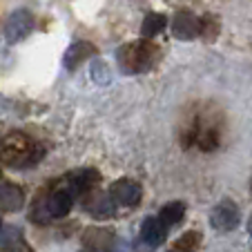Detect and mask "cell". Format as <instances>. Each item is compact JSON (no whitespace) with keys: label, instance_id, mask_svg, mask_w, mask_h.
<instances>
[{"label":"cell","instance_id":"7402d4cb","mask_svg":"<svg viewBox=\"0 0 252 252\" xmlns=\"http://www.w3.org/2000/svg\"><path fill=\"white\" fill-rule=\"evenodd\" d=\"M0 230H2V219H0Z\"/></svg>","mask_w":252,"mask_h":252},{"label":"cell","instance_id":"e0dca14e","mask_svg":"<svg viewBox=\"0 0 252 252\" xmlns=\"http://www.w3.org/2000/svg\"><path fill=\"white\" fill-rule=\"evenodd\" d=\"M167 20L163 14H148L145 16V20H143V27H141V33L145 36V38H154L157 33H161L163 29H165Z\"/></svg>","mask_w":252,"mask_h":252},{"label":"cell","instance_id":"6da1fadb","mask_svg":"<svg viewBox=\"0 0 252 252\" xmlns=\"http://www.w3.org/2000/svg\"><path fill=\"white\" fill-rule=\"evenodd\" d=\"M40 157V145H36L25 132H11L0 141V161L9 167H29L38 163Z\"/></svg>","mask_w":252,"mask_h":252},{"label":"cell","instance_id":"5b68a950","mask_svg":"<svg viewBox=\"0 0 252 252\" xmlns=\"http://www.w3.org/2000/svg\"><path fill=\"white\" fill-rule=\"evenodd\" d=\"M100 181V174L98 170L94 167H83V170H76V172H69L65 176L63 186L71 192V196H85L87 192H92Z\"/></svg>","mask_w":252,"mask_h":252},{"label":"cell","instance_id":"ac0fdd59","mask_svg":"<svg viewBox=\"0 0 252 252\" xmlns=\"http://www.w3.org/2000/svg\"><path fill=\"white\" fill-rule=\"evenodd\" d=\"M217 33H219V23L214 16H205L201 18V36H205L208 40H214L217 38Z\"/></svg>","mask_w":252,"mask_h":252},{"label":"cell","instance_id":"30bf717a","mask_svg":"<svg viewBox=\"0 0 252 252\" xmlns=\"http://www.w3.org/2000/svg\"><path fill=\"white\" fill-rule=\"evenodd\" d=\"M221 141V125L214 123L212 119H199L196 125V145H199L203 152H212V150L219 148Z\"/></svg>","mask_w":252,"mask_h":252},{"label":"cell","instance_id":"9a60e30c","mask_svg":"<svg viewBox=\"0 0 252 252\" xmlns=\"http://www.w3.org/2000/svg\"><path fill=\"white\" fill-rule=\"evenodd\" d=\"M183 217H186V203L183 201H170V203H165L161 208V212H158V219L163 221V225H176L181 223Z\"/></svg>","mask_w":252,"mask_h":252},{"label":"cell","instance_id":"7a4b0ae2","mask_svg":"<svg viewBox=\"0 0 252 252\" xmlns=\"http://www.w3.org/2000/svg\"><path fill=\"white\" fill-rule=\"evenodd\" d=\"M158 56V49L150 40H134V43H125L123 47L116 52V61L123 74H141L148 71L154 65Z\"/></svg>","mask_w":252,"mask_h":252},{"label":"cell","instance_id":"cb8c5ba5","mask_svg":"<svg viewBox=\"0 0 252 252\" xmlns=\"http://www.w3.org/2000/svg\"><path fill=\"white\" fill-rule=\"evenodd\" d=\"M81 252H92V250H81Z\"/></svg>","mask_w":252,"mask_h":252},{"label":"cell","instance_id":"8992f818","mask_svg":"<svg viewBox=\"0 0 252 252\" xmlns=\"http://www.w3.org/2000/svg\"><path fill=\"white\" fill-rule=\"evenodd\" d=\"M110 196L119 205L134 208V205H138L143 199V188H141V183H136L134 179H119V181L112 183Z\"/></svg>","mask_w":252,"mask_h":252},{"label":"cell","instance_id":"603a6c76","mask_svg":"<svg viewBox=\"0 0 252 252\" xmlns=\"http://www.w3.org/2000/svg\"><path fill=\"white\" fill-rule=\"evenodd\" d=\"M250 192H252V181H250Z\"/></svg>","mask_w":252,"mask_h":252},{"label":"cell","instance_id":"44dd1931","mask_svg":"<svg viewBox=\"0 0 252 252\" xmlns=\"http://www.w3.org/2000/svg\"><path fill=\"white\" fill-rule=\"evenodd\" d=\"M248 230H250V234H252V217H250V221H248Z\"/></svg>","mask_w":252,"mask_h":252},{"label":"cell","instance_id":"ffe728a7","mask_svg":"<svg viewBox=\"0 0 252 252\" xmlns=\"http://www.w3.org/2000/svg\"><path fill=\"white\" fill-rule=\"evenodd\" d=\"M7 250H9V252H33L32 248H29L27 243L23 241V239H20L18 243H14V246H11V248H7Z\"/></svg>","mask_w":252,"mask_h":252},{"label":"cell","instance_id":"d6986e66","mask_svg":"<svg viewBox=\"0 0 252 252\" xmlns=\"http://www.w3.org/2000/svg\"><path fill=\"white\" fill-rule=\"evenodd\" d=\"M92 76H94L96 83L107 85V83H110V69H107V65H105L103 61H94V65H92Z\"/></svg>","mask_w":252,"mask_h":252},{"label":"cell","instance_id":"2e32d148","mask_svg":"<svg viewBox=\"0 0 252 252\" xmlns=\"http://www.w3.org/2000/svg\"><path fill=\"white\" fill-rule=\"evenodd\" d=\"M201 241H203L201 232H196V230H188V232H183L181 237L174 241V252H194V250H199Z\"/></svg>","mask_w":252,"mask_h":252},{"label":"cell","instance_id":"52a82bcc","mask_svg":"<svg viewBox=\"0 0 252 252\" xmlns=\"http://www.w3.org/2000/svg\"><path fill=\"white\" fill-rule=\"evenodd\" d=\"M33 29V16L29 14L27 9H18L7 18V25H5V38L7 43H18L23 40L25 36H29Z\"/></svg>","mask_w":252,"mask_h":252},{"label":"cell","instance_id":"277c9868","mask_svg":"<svg viewBox=\"0 0 252 252\" xmlns=\"http://www.w3.org/2000/svg\"><path fill=\"white\" fill-rule=\"evenodd\" d=\"M83 210L94 219H112L116 212V201L110 196V192H100L94 188L83 196Z\"/></svg>","mask_w":252,"mask_h":252},{"label":"cell","instance_id":"8fae6325","mask_svg":"<svg viewBox=\"0 0 252 252\" xmlns=\"http://www.w3.org/2000/svg\"><path fill=\"white\" fill-rule=\"evenodd\" d=\"M81 241H83V246H85L87 250H110V248L114 246L116 237H114V232H112L110 228L90 225V228H85Z\"/></svg>","mask_w":252,"mask_h":252},{"label":"cell","instance_id":"3957f363","mask_svg":"<svg viewBox=\"0 0 252 252\" xmlns=\"http://www.w3.org/2000/svg\"><path fill=\"white\" fill-rule=\"evenodd\" d=\"M241 223V212H239V205L230 199H223L212 208L210 212V225L219 232H230L237 225Z\"/></svg>","mask_w":252,"mask_h":252},{"label":"cell","instance_id":"7c38bea8","mask_svg":"<svg viewBox=\"0 0 252 252\" xmlns=\"http://www.w3.org/2000/svg\"><path fill=\"white\" fill-rule=\"evenodd\" d=\"M25 208V192L16 183H0V212H18Z\"/></svg>","mask_w":252,"mask_h":252},{"label":"cell","instance_id":"9c48e42d","mask_svg":"<svg viewBox=\"0 0 252 252\" xmlns=\"http://www.w3.org/2000/svg\"><path fill=\"white\" fill-rule=\"evenodd\" d=\"M172 33L179 40H192L201 36V18H196L190 11H179L172 18Z\"/></svg>","mask_w":252,"mask_h":252},{"label":"cell","instance_id":"4fadbf2b","mask_svg":"<svg viewBox=\"0 0 252 252\" xmlns=\"http://www.w3.org/2000/svg\"><path fill=\"white\" fill-rule=\"evenodd\" d=\"M167 237V225H163V221L158 217H148V219L141 223V241L148 243L150 248H157L165 241Z\"/></svg>","mask_w":252,"mask_h":252},{"label":"cell","instance_id":"ba28073f","mask_svg":"<svg viewBox=\"0 0 252 252\" xmlns=\"http://www.w3.org/2000/svg\"><path fill=\"white\" fill-rule=\"evenodd\" d=\"M71 203H74V196H71V192L65 186H58L56 190L45 194V208H47L49 219H63V217H67V212L71 210Z\"/></svg>","mask_w":252,"mask_h":252},{"label":"cell","instance_id":"5bb4252c","mask_svg":"<svg viewBox=\"0 0 252 252\" xmlns=\"http://www.w3.org/2000/svg\"><path fill=\"white\" fill-rule=\"evenodd\" d=\"M96 54V47L92 43H85V40H81V43H74L69 49L65 52V67L67 69H76L78 65H81L83 61H87V58H92Z\"/></svg>","mask_w":252,"mask_h":252}]
</instances>
